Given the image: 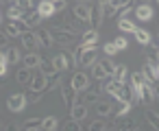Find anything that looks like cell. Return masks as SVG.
I'll list each match as a JSON object with an SVG mask.
<instances>
[{
    "mask_svg": "<svg viewBox=\"0 0 159 131\" xmlns=\"http://www.w3.org/2000/svg\"><path fill=\"white\" fill-rule=\"evenodd\" d=\"M131 83H133V85H144L146 79H144L142 72H133V74H131Z\"/></svg>",
    "mask_w": 159,
    "mask_h": 131,
    "instance_id": "cell-43",
    "label": "cell"
},
{
    "mask_svg": "<svg viewBox=\"0 0 159 131\" xmlns=\"http://www.w3.org/2000/svg\"><path fill=\"white\" fill-rule=\"evenodd\" d=\"M50 2H66V0H50Z\"/></svg>",
    "mask_w": 159,
    "mask_h": 131,
    "instance_id": "cell-54",
    "label": "cell"
},
{
    "mask_svg": "<svg viewBox=\"0 0 159 131\" xmlns=\"http://www.w3.org/2000/svg\"><path fill=\"white\" fill-rule=\"evenodd\" d=\"M131 11H133V7H129V5H126V7H122L118 13H120V18H129V13H131Z\"/></svg>",
    "mask_w": 159,
    "mask_h": 131,
    "instance_id": "cell-50",
    "label": "cell"
},
{
    "mask_svg": "<svg viewBox=\"0 0 159 131\" xmlns=\"http://www.w3.org/2000/svg\"><path fill=\"white\" fill-rule=\"evenodd\" d=\"M148 46H150V44H148ZM157 55H159V48H157V44H155V46H150V48H148V53H146V57H148V59L152 61V59H155Z\"/></svg>",
    "mask_w": 159,
    "mask_h": 131,
    "instance_id": "cell-49",
    "label": "cell"
},
{
    "mask_svg": "<svg viewBox=\"0 0 159 131\" xmlns=\"http://www.w3.org/2000/svg\"><path fill=\"white\" fill-rule=\"evenodd\" d=\"M9 70V59H7V53H0V77H5Z\"/></svg>",
    "mask_w": 159,
    "mask_h": 131,
    "instance_id": "cell-41",
    "label": "cell"
},
{
    "mask_svg": "<svg viewBox=\"0 0 159 131\" xmlns=\"http://www.w3.org/2000/svg\"><path fill=\"white\" fill-rule=\"evenodd\" d=\"M57 124H59V120H57L55 116H48V118H44V124H42V129H46V131H52V129H57Z\"/></svg>",
    "mask_w": 159,
    "mask_h": 131,
    "instance_id": "cell-38",
    "label": "cell"
},
{
    "mask_svg": "<svg viewBox=\"0 0 159 131\" xmlns=\"http://www.w3.org/2000/svg\"><path fill=\"white\" fill-rule=\"evenodd\" d=\"M7 59H9L11 66L18 63V61H20V53H18V48H7Z\"/></svg>",
    "mask_w": 159,
    "mask_h": 131,
    "instance_id": "cell-42",
    "label": "cell"
},
{
    "mask_svg": "<svg viewBox=\"0 0 159 131\" xmlns=\"http://www.w3.org/2000/svg\"><path fill=\"white\" fill-rule=\"evenodd\" d=\"M20 37H22V46H24L26 50H35V48L39 46V42H37V33H29V31H24Z\"/></svg>",
    "mask_w": 159,
    "mask_h": 131,
    "instance_id": "cell-10",
    "label": "cell"
},
{
    "mask_svg": "<svg viewBox=\"0 0 159 131\" xmlns=\"http://www.w3.org/2000/svg\"><path fill=\"white\" fill-rule=\"evenodd\" d=\"M44 124V118H29L22 122V129H29V131H35V129H42Z\"/></svg>",
    "mask_w": 159,
    "mask_h": 131,
    "instance_id": "cell-31",
    "label": "cell"
},
{
    "mask_svg": "<svg viewBox=\"0 0 159 131\" xmlns=\"http://www.w3.org/2000/svg\"><path fill=\"white\" fill-rule=\"evenodd\" d=\"M24 22H26V26H37L39 24V20H42V16H39V11L37 9H31V11H26L24 13V18H22Z\"/></svg>",
    "mask_w": 159,
    "mask_h": 131,
    "instance_id": "cell-16",
    "label": "cell"
},
{
    "mask_svg": "<svg viewBox=\"0 0 159 131\" xmlns=\"http://www.w3.org/2000/svg\"><path fill=\"white\" fill-rule=\"evenodd\" d=\"M155 98H157V101H159V94H157V96H155Z\"/></svg>",
    "mask_w": 159,
    "mask_h": 131,
    "instance_id": "cell-56",
    "label": "cell"
},
{
    "mask_svg": "<svg viewBox=\"0 0 159 131\" xmlns=\"http://www.w3.org/2000/svg\"><path fill=\"white\" fill-rule=\"evenodd\" d=\"M39 70H42L44 74H52V72H57L55 63H52L50 59H44V57H42V61H39Z\"/></svg>",
    "mask_w": 159,
    "mask_h": 131,
    "instance_id": "cell-32",
    "label": "cell"
},
{
    "mask_svg": "<svg viewBox=\"0 0 159 131\" xmlns=\"http://www.w3.org/2000/svg\"><path fill=\"white\" fill-rule=\"evenodd\" d=\"M155 85L152 83H144L142 87H139V101L142 103H152L155 101Z\"/></svg>",
    "mask_w": 159,
    "mask_h": 131,
    "instance_id": "cell-8",
    "label": "cell"
},
{
    "mask_svg": "<svg viewBox=\"0 0 159 131\" xmlns=\"http://www.w3.org/2000/svg\"><path fill=\"white\" fill-rule=\"evenodd\" d=\"M63 129H68V131H79L81 127H79V120H74V118H72V120H68V122H66V127H63Z\"/></svg>",
    "mask_w": 159,
    "mask_h": 131,
    "instance_id": "cell-48",
    "label": "cell"
},
{
    "mask_svg": "<svg viewBox=\"0 0 159 131\" xmlns=\"http://www.w3.org/2000/svg\"><path fill=\"white\" fill-rule=\"evenodd\" d=\"M146 122H148L152 129H157V131H159V114H155V111H150V109H148V111H146Z\"/></svg>",
    "mask_w": 159,
    "mask_h": 131,
    "instance_id": "cell-35",
    "label": "cell"
},
{
    "mask_svg": "<svg viewBox=\"0 0 159 131\" xmlns=\"http://www.w3.org/2000/svg\"><path fill=\"white\" fill-rule=\"evenodd\" d=\"M42 96H44V92H39V90H31V92L26 94V103H39Z\"/></svg>",
    "mask_w": 159,
    "mask_h": 131,
    "instance_id": "cell-40",
    "label": "cell"
},
{
    "mask_svg": "<svg viewBox=\"0 0 159 131\" xmlns=\"http://www.w3.org/2000/svg\"><path fill=\"white\" fill-rule=\"evenodd\" d=\"M100 66L105 68V72H107V77H113V70H116V66H113V61H111L109 57H105V59L100 61Z\"/></svg>",
    "mask_w": 159,
    "mask_h": 131,
    "instance_id": "cell-39",
    "label": "cell"
},
{
    "mask_svg": "<svg viewBox=\"0 0 159 131\" xmlns=\"http://www.w3.org/2000/svg\"><path fill=\"white\" fill-rule=\"evenodd\" d=\"M7 46V33H0V48Z\"/></svg>",
    "mask_w": 159,
    "mask_h": 131,
    "instance_id": "cell-51",
    "label": "cell"
},
{
    "mask_svg": "<svg viewBox=\"0 0 159 131\" xmlns=\"http://www.w3.org/2000/svg\"><path fill=\"white\" fill-rule=\"evenodd\" d=\"M113 129H122V131H135V129H139V127L135 124V120H122L120 124H113Z\"/></svg>",
    "mask_w": 159,
    "mask_h": 131,
    "instance_id": "cell-34",
    "label": "cell"
},
{
    "mask_svg": "<svg viewBox=\"0 0 159 131\" xmlns=\"http://www.w3.org/2000/svg\"><path fill=\"white\" fill-rule=\"evenodd\" d=\"M52 63H55V68L61 72V70H68V68L74 63V59H72V55H70V53H59V55H55V57H52Z\"/></svg>",
    "mask_w": 159,
    "mask_h": 131,
    "instance_id": "cell-6",
    "label": "cell"
},
{
    "mask_svg": "<svg viewBox=\"0 0 159 131\" xmlns=\"http://www.w3.org/2000/svg\"><path fill=\"white\" fill-rule=\"evenodd\" d=\"M102 50H105V55H109V57L118 53V48H116V44H113V42H109V44H105V46H102Z\"/></svg>",
    "mask_w": 159,
    "mask_h": 131,
    "instance_id": "cell-47",
    "label": "cell"
},
{
    "mask_svg": "<svg viewBox=\"0 0 159 131\" xmlns=\"http://www.w3.org/2000/svg\"><path fill=\"white\" fill-rule=\"evenodd\" d=\"M59 83H61V74H59V70H57V72H52V74H46V90H44V92L55 90Z\"/></svg>",
    "mask_w": 159,
    "mask_h": 131,
    "instance_id": "cell-23",
    "label": "cell"
},
{
    "mask_svg": "<svg viewBox=\"0 0 159 131\" xmlns=\"http://www.w3.org/2000/svg\"><path fill=\"white\" fill-rule=\"evenodd\" d=\"M74 18L81 22H89V2H76L74 5Z\"/></svg>",
    "mask_w": 159,
    "mask_h": 131,
    "instance_id": "cell-9",
    "label": "cell"
},
{
    "mask_svg": "<svg viewBox=\"0 0 159 131\" xmlns=\"http://www.w3.org/2000/svg\"><path fill=\"white\" fill-rule=\"evenodd\" d=\"M155 68H157V81H159V63H157V66H155Z\"/></svg>",
    "mask_w": 159,
    "mask_h": 131,
    "instance_id": "cell-52",
    "label": "cell"
},
{
    "mask_svg": "<svg viewBox=\"0 0 159 131\" xmlns=\"http://www.w3.org/2000/svg\"><path fill=\"white\" fill-rule=\"evenodd\" d=\"M113 44H116V48H118V50H126V46H129V42H126V37H122V35H118Z\"/></svg>",
    "mask_w": 159,
    "mask_h": 131,
    "instance_id": "cell-44",
    "label": "cell"
},
{
    "mask_svg": "<svg viewBox=\"0 0 159 131\" xmlns=\"http://www.w3.org/2000/svg\"><path fill=\"white\" fill-rule=\"evenodd\" d=\"M24 13H26V11H24L22 7H18V5L11 2V5H9V11H7V18H9V20H22Z\"/></svg>",
    "mask_w": 159,
    "mask_h": 131,
    "instance_id": "cell-24",
    "label": "cell"
},
{
    "mask_svg": "<svg viewBox=\"0 0 159 131\" xmlns=\"http://www.w3.org/2000/svg\"><path fill=\"white\" fill-rule=\"evenodd\" d=\"M133 35H135V40H137L142 46H148V44H150V33H148V31H144V29H135Z\"/></svg>",
    "mask_w": 159,
    "mask_h": 131,
    "instance_id": "cell-26",
    "label": "cell"
},
{
    "mask_svg": "<svg viewBox=\"0 0 159 131\" xmlns=\"http://www.w3.org/2000/svg\"><path fill=\"white\" fill-rule=\"evenodd\" d=\"M142 74H144V79H146V83H155L157 81V68L148 61L146 66H144V70H142Z\"/></svg>",
    "mask_w": 159,
    "mask_h": 131,
    "instance_id": "cell-22",
    "label": "cell"
},
{
    "mask_svg": "<svg viewBox=\"0 0 159 131\" xmlns=\"http://www.w3.org/2000/svg\"><path fill=\"white\" fill-rule=\"evenodd\" d=\"M105 20V13H102V2H89V24L96 29L100 26Z\"/></svg>",
    "mask_w": 159,
    "mask_h": 131,
    "instance_id": "cell-3",
    "label": "cell"
},
{
    "mask_svg": "<svg viewBox=\"0 0 159 131\" xmlns=\"http://www.w3.org/2000/svg\"><path fill=\"white\" fill-rule=\"evenodd\" d=\"M31 90H39V92H44L46 90V74L39 70L37 74H33V81H31V85H29Z\"/></svg>",
    "mask_w": 159,
    "mask_h": 131,
    "instance_id": "cell-15",
    "label": "cell"
},
{
    "mask_svg": "<svg viewBox=\"0 0 159 131\" xmlns=\"http://www.w3.org/2000/svg\"><path fill=\"white\" fill-rule=\"evenodd\" d=\"M92 68H94V70H92V74L96 77V81H105V79H107V72H105V68H102L100 63H96V61H94V63H92Z\"/></svg>",
    "mask_w": 159,
    "mask_h": 131,
    "instance_id": "cell-33",
    "label": "cell"
},
{
    "mask_svg": "<svg viewBox=\"0 0 159 131\" xmlns=\"http://www.w3.org/2000/svg\"><path fill=\"white\" fill-rule=\"evenodd\" d=\"M76 2H92V0H76Z\"/></svg>",
    "mask_w": 159,
    "mask_h": 131,
    "instance_id": "cell-55",
    "label": "cell"
},
{
    "mask_svg": "<svg viewBox=\"0 0 159 131\" xmlns=\"http://www.w3.org/2000/svg\"><path fill=\"white\" fill-rule=\"evenodd\" d=\"M83 46V44H81ZM96 57H98V53H96V46H83V55H81V59H79V68H83V66H92L94 61H96Z\"/></svg>",
    "mask_w": 159,
    "mask_h": 131,
    "instance_id": "cell-5",
    "label": "cell"
},
{
    "mask_svg": "<svg viewBox=\"0 0 159 131\" xmlns=\"http://www.w3.org/2000/svg\"><path fill=\"white\" fill-rule=\"evenodd\" d=\"M157 48H159V44H157Z\"/></svg>",
    "mask_w": 159,
    "mask_h": 131,
    "instance_id": "cell-59",
    "label": "cell"
},
{
    "mask_svg": "<svg viewBox=\"0 0 159 131\" xmlns=\"http://www.w3.org/2000/svg\"><path fill=\"white\" fill-rule=\"evenodd\" d=\"M129 109H131V101H118V105H116L113 114H116L118 118H122V116H126V114H129Z\"/></svg>",
    "mask_w": 159,
    "mask_h": 131,
    "instance_id": "cell-30",
    "label": "cell"
},
{
    "mask_svg": "<svg viewBox=\"0 0 159 131\" xmlns=\"http://www.w3.org/2000/svg\"><path fill=\"white\" fill-rule=\"evenodd\" d=\"M96 114H98L100 118H105V116H109V114H113V107H111L109 103H102V101H96Z\"/></svg>",
    "mask_w": 159,
    "mask_h": 131,
    "instance_id": "cell-29",
    "label": "cell"
},
{
    "mask_svg": "<svg viewBox=\"0 0 159 131\" xmlns=\"http://www.w3.org/2000/svg\"><path fill=\"white\" fill-rule=\"evenodd\" d=\"M50 33H52V40L59 42L61 46H68V44H72V42L76 40V33L70 31V29H61V26H57V29H52Z\"/></svg>",
    "mask_w": 159,
    "mask_h": 131,
    "instance_id": "cell-1",
    "label": "cell"
},
{
    "mask_svg": "<svg viewBox=\"0 0 159 131\" xmlns=\"http://www.w3.org/2000/svg\"><path fill=\"white\" fill-rule=\"evenodd\" d=\"M87 85H89V79H87V74H83V72H76V74L72 77V87H74L76 92H83V90H87Z\"/></svg>",
    "mask_w": 159,
    "mask_h": 131,
    "instance_id": "cell-11",
    "label": "cell"
},
{
    "mask_svg": "<svg viewBox=\"0 0 159 131\" xmlns=\"http://www.w3.org/2000/svg\"><path fill=\"white\" fill-rule=\"evenodd\" d=\"M102 13H105V18H111V16H116V9L111 7V2H102Z\"/></svg>",
    "mask_w": 159,
    "mask_h": 131,
    "instance_id": "cell-45",
    "label": "cell"
},
{
    "mask_svg": "<svg viewBox=\"0 0 159 131\" xmlns=\"http://www.w3.org/2000/svg\"><path fill=\"white\" fill-rule=\"evenodd\" d=\"M109 2H111V7H113L116 11H120L122 7H126V5L131 2V0H109Z\"/></svg>",
    "mask_w": 159,
    "mask_h": 131,
    "instance_id": "cell-46",
    "label": "cell"
},
{
    "mask_svg": "<svg viewBox=\"0 0 159 131\" xmlns=\"http://www.w3.org/2000/svg\"><path fill=\"white\" fill-rule=\"evenodd\" d=\"M39 61H42V55H37V53H33V50L26 53V57H24V66L31 68V70H33V68H39Z\"/></svg>",
    "mask_w": 159,
    "mask_h": 131,
    "instance_id": "cell-21",
    "label": "cell"
},
{
    "mask_svg": "<svg viewBox=\"0 0 159 131\" xmlns=\"http://www.w3.org/2000/svg\"><path fill=\"white\" fill-rule=\"evenodd\" d=\"M133 13H135V18H137L139 22H148V20H150V18L155 16L152 7H150V5H144V2H142V5H137Z\"/></svg>",
    "mask_w": 159,
    "mask_h": 131,
    "instance_id": "cell-7",
    "label": "cell"
},
{
    "mask_svg": "<svg viewBox=\"0 0 159 131\" xmlns=\"http://www.w3.org/2000/svg\"><path fill=\"white\" fill-rule=\"evenodd\" d=\"M37 11H39V16L42 18H50V16H55L57 11H55V5L50 2V0H42V2H37V7H35Z\"/></svg>",
    "mask_w": 159,
    "mask_h": 131,
    "instance_id": "cell-13",
    "label": "cell"
},
{
    "mask_svg": "<svg viewBox=\"0 0 159 131\" xmlns=\"http://www.w3.org/2000/svg\"><path fill=\"white\" fill-rule=\"evenodd\" d=\"M37 42H39V46L50 48L55 40H52V33H50V31H44V29H42V31H37Z\"/></svg>",
    "mask_w": 159,
    "mask_h": 131,
    "instance_id": "cell-17",
    "label": "cell"
},
{
    "mask_svg": "<svg viewBox=\"0 0 159 131\" xmlns=\"http://www.w3.org/2000/svg\"><path fill=\"white\" fill-rule=\"evenodd\" d=\"M126 77H129V70H126V66H116V70H113V79L118 81V83H126Z\"/></svg>",
    "mask_w": 159,
    "mask_h": 131,
    "instance_id": "cell-27",
    "label": "cell"
},
{
    "mask_svg": "<svg viewBox=\"0 0 159 131\" xmlns=\"http://www.w3.org/2000/svg\"><path fill=\"white\" fill-rule=\"evenodd\" d=\"M0 129H2V122H0Z\"/></svg>",
    "mask_w": 159,
    "mask_h": 131,
    "instance_id": "cell-57",
    "label": "cell"
},
{
    "mask_svg": "<svg viewBox=\"0 0 159 131\" xmlns=\"http://www.w3.org/2000/svg\"><path fill=\"white\" fill-rule=\"evenodd\" d=\"M16 79H18V83H22V85H31V81H33V74H31V68H20L18 70V74H16Z\"/></svg>",
    "mask_w": 159,
    "mask_h": 131,
    "instance_id": "cell-19",
    "label": "cell"
},
{
    "mask_svg": "<svg viewBox=\"0 0 159 131\" xmlns=\"http://www.w3.org/2000/svg\"><path fill=\"white\" fill-rule=\"evenodd\" d=\"M70 109H72V118H74V120H79V122L87 116V105H85L83 101H76Z\"/></svg>",
    "mask_w": 159,
    "mask_h": 131,
    "instance_id": "cell-14",
    "label": "cell"
},
{
    "mask_svg": "<svg viewBox=\"0 0 159 131\" xmlns=\"http://www.w3.org/2000/svg\"><path fill=\"white\" fill-rule=\"evenodd\" d=\"M96 42H98V31H96V29L85 31L83 37H81V44H83V46H96Z\"/></svg>",
    "mask_w": 159,
    "mask_h": 131,
    "instance_id": "cell-18",
    "label": "cell"
},
{
    "mask_svg": "<svg viewBox=\"0 0 159 131\" xmlns=\"http://www.w3.org/2000/svg\"><path fill=\"white\" fill-rule=\"evenodd\" d=\"M7 107H9V111H13V114H20V111L26 107V94H22V92H18V94H11V96L7 98Z\"/></svg>",
    "mask_w": 159,
    "mask_h": 131,
    "instance_id": "cell-2",
    "label": "cell"
},
{
    "mask_svg": "<svg viewBox=\"0 0 159 131\" xmlns=\"http://www.w3.org/2000/svg\"><path fill=\"white\" fill-rule=\"evenodd\" d=\"M139 2H144V5H150V0H139Z\"/></svg>",
    "mask_w": 159,
    "mask_h": 131,
    "instance_id": "cell-53",
    "label": "cell"
},
{
    "mask_svg": "<svg viewBox=\"0 0 159 131\" xmlns=\"http://www.w3.org/2000/svg\"><path fill=\"white\" fill-rule=\"evenodd\" d=\"M155 2H159V0H155Z\"/></svg>",
    "mask_w": 159,
    "mask_h": 131,
    "instance_id": "cell-58",
    "label": "cell"
},
{
    "mask_svg": "<svg viewBox=\"0 0 159 131\" xmlns=\"http://www.w3.org/2000/svg\"><path fill=\"white\" fill-rule=\"evenodd\" d=\"M111 96H113L116 101H131V96H133V94H131V87H126L124 83H118Z\"/></svg>",
    "mask_w": 159,
    "mask_h": 131,
    "instance_id": "cell-12",
    "label": "cell"
},
{
    "mask_svg": "<svg viewBox=\"0 0 159 131\" xmlns=\"http://www.w3.org/2000/svg\"><path fill=\"white\" fill-rule=\"evenodd\" d=\"M13 5H18V7H22L24 11H31V9H35L37 7V2L35 0H11Z\"/></svg>",
    "mask_w": 159,
    "mask_h": 131,
    "instance_id": "cell-36",
    "label": "cell"
},
{
    "mask_svg": "<svg viewBox=\"0 0 159 131\" xmlns=\"http://www.w3.org/2000/svg\"><path fill=\"white\" fill-rule=\"evenodd\" d=\"M76 96H79V92H76L72 85L63 90V98H66V105H68V107H72V105L76 103Z\"/></svg>",
    "mask_w": 159,
    "mask_h": 131,
    "instance_id": "cell-28",
    "label": "cell"
},
{
    "mask_svg": "<svg viewBox=\"0 0 159 131\" xmlns=\"http://www.w3.org/2000/svg\"><path fill=\"white\" fill-rule=\"evenodd\" d=\"M87 129H89V131H105V129H109V124H107V122H105V120L98 116V120H94V122H92Z\"/></svg>",
    "mask_w": 159,
    "mask_h": 131,
    "instance_id": "cell-37",
    "label": "cell"
},
{
    "mask_svg": "<svg viewBox=\"0 0 159 131\" xmlns=\"http://www.w3.org/2000/svg\"><path fill=\"white\" fill-rule=\"evenodd\" d=\"M24 31H29V26H26L24 20H9L7 26H5L7 37H18V35H22Z\"/></svg>",
    "mask_w": 159,
    "mask_h": 131,
    "instance_id": "cell-4",
    "label": "cell"
},
{
    "mask_svg": "<svg viewBox=\"0 0 159 131\" xmlns=\"http://www.w3.org/2000/svg\"><path fill=\"white\" fill-rule=\"evenodd\" d=\"M118 29H120L122 33H133V31L137 29V24L131 22L129 18H120V20H118Z\"/></svg>",
    "mask_w": 159,
    "mask_h": 131,
    "instance_id": "cell-25",
    "label": "cell"
},
{
    "mask_svg": "<svg viewBox=\"0 0 159 131\" xmlns=\"http://www.w3.org/2000/svg\"><path fill=\"white\" fill-rule=\"evenodd\" d=\"M76 101H83L85 105H96V101H98V90H83V98L76 96Z\"/></svg>",
    "mask_w": 159,
    "mask_h": 131,
    "instance_id": "cell-20",
    "label": "cell"
}]
</instances>
